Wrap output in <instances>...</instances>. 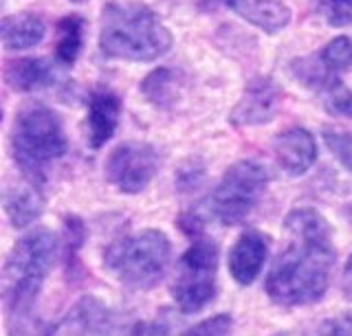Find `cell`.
<instances>
[{"mask_svg": "<svg viewBox=\"0 0 352 336\" xmlns=\"http://www.w3.org/2000/svg\"><path fill=\"white\" fill-rule=\"evenodd\" d=\"M286 242L264 281L280 308L311 306L326 297L337 262L333 229L317 209L300 207L286 215Z\"/></svg>", "mask_w": 352, "mask_h": 336, "instance_id": "cell-1", "label": "cell"}, {"mask_svg": "<svg viewBox=\"0 0 352 336\" xmlns=\"http://www.w3.org/2000/svg\"><path fill=\"white\" fill-rule=\"evenodd\" d=\"M60 251V240L51 229L22 235L7 255L0 277L7 336H51L55 323L40 312V295Z\"/></svg>", "mask_w": 352, "mask_h": 336, "instance_id": "cell-2", "label": "cell"}, {"mask_svg": "<svg viewBox=\"0 0 352 336\" xmlns=\"http://www.w3.org/2000/svg\"><path fill=\"white\" fill-rule=\"evenodd\" d=\"M172 34L146 3L113 0L99 20V51L108 60L154 62L172 49Z\"/></svg>", "mask_w": 352, "mask_h": 336, "instance_id": "cell-3", "label": "cell"}, {"mask_svg": "<svg viewBox=\"0 0 352 336\" xmlns=\"http://www.w3.org/2000/svg\"><path fill=\"white\" fill-rule=\"evenodd\" d=\"M69 149L64 123L53 108L29 104L16 115L11 128V154L29 182L40 185L47 169Z\"/></svg>", "mask_w": 352, "mask_h": 336, "instance_id": "cell-4", "label": "cell"}, {"mask_svg": "<svg viewBox=\"0 0 352 336\" xmlns=\"http://www.w3.org/2000/svg\"><path fill=\"white\" fill-rule=\"evenodd\" d=\"M172 257L170 237L159 229L124 235L104 251V268L121 286L150 290L168 273Z\"/></svg>", "mask_w": 352, "mask_h": 336, "instance_id": "cell-5", "label": "cell"}, {"mask_svg": "<svg viewBox=\"0 0 352 336\" xmlns=\"http://www.w3.org/2000/svg\"><path fill=\"white\" fill-rule=\"evenodd\" d=\"M269 171L258 160L234 163L205 200L207 218L223 226L242 224L258 207L269 185Z\"/></svg>", "mask_w": 352, "mask_h": 336, "instance_id": "cell-6", "label": "cell"}, {"mask_svg": "<svg viewBox=\"0 0 352 336\" xmlns=\"http://www.w3.org/2000/svg\"><path fill=\"white\" fill-rule=\"evenodd\" d=\"M218 290V244L214 240H194L183 253L172 281V299L185 314L207 308Z\"/></svg>", "mask_w": 352, "mask_h": 336, "instance_id": "cell-7", "label": "cell"}, {"mask_svg": "<svg viewBox=\"0 0 352 336\" xmlns=\"http://www.w3.org/2000/svg\"><path fill=\"white\" fill-rule=\"evenodd\" d=\"M159 149L146 141H126L106 158V178L121 193H141L159 174Z\"/></svg>", "mask_w": 352, "mask_h": 336, "instance_id": "cell-8", "label": "cell"}, {"mask_svg": "<svg viewBox=\"0 0 352 336\" xmlns=\"http://www.w3.org/2000/svg\"><path fill=\"white\" fill-rule=\"evenodd\" d=\"M117 330V314L95 295H86L55 323L51 336H113Z\"/></svg>", "mask_w": 352, "mask_h": 336, "instance_id": "cell-9", "label": "cell"}, {"mask_svg": "<svg viewBox=\"0 0 352 336\" xmlns=\"http://www.w3.org/2000/svg\"><path fill=\"white\" fill-rule=\"evenodd\" d=\"M269 235L260 231H247L234 242L227 257V268L231 279L240 286H251L264 268V262L269 257Z\"/></svg>", "mask_w": 352, "mask_h": 336, "instance_id": "cell-10", "label": "cell"}, {"mask_svg": "<svg viewBox=\"0 0 352 336\" xmlns=\"http://www.w3.org/2000/svg\"><path fill=\"white\" fill-rule=\"evenodd\" d=\"M278 167L289 176H302L317 160V141L306 128H289L273 141Z\"/></svg>", "mask_w": 352, "mask_h": 336, "instance_id": "cell-11", "label": "cell"}, {"mask_svg": "<svg viewBox=\"0 0 352 336\" xmlns=\"http://www.w3.org/2000/svg\"><path fill=\"white\" fill-rule=\"evenodd\" d=\"M121 119V99L115 91L110 88H97L88 97V115H86V128H88V143L93 149L104 147L113 134L117 132Z\"/></svg>", "mask_w": 352, "mask_h": 336, "instance_id": "cell-12", "label": "cell"}, {"mask_svg": "<svg viewBox=\"0 0 352 336\" xmlns=\"http://www.w3.org/2000/svg\"><path fill=\"white\" fill-rule=\"evenodd\" d=\"M236 16L264 34H280L291 23V7L282 0H220Z\"/></svg>", "mask_w": 352, "mask_h": 336, "instance_id": "cell-13", "label": "cell"}, {"mask_svg": "<svg viewBox=\"0 0 352 336\" xmlns=\"http://www.w3.org/2000/svg\"><path fill=\"white\" fill-rule=\"evenodd\" d=\"M53 62L44 58H22L16 62H9L5 71L7 84L16 93L47 91L51 86H55V80H58V71H55Z\"/></svg>", "mask_w": 352, "mask_h": 336, "instance_id": "cell-14", "label": "cell"}, {"mask_svg": "<svg viewBox=\"0 0 352 336\" xmlns=\"http://www.w3.org/2000/svg\"><path fill=\"white\" fill-rule=\"evenodd\" d=\"M280 101L278 88L269 80H260L256 84L249 86V91L245 95V99L238 104L234 110V121L238 125H260L267 123L273 119L275 108Z\"/></svg>", "mask_w": 352, "mask_h": 336, "instance_id": "cell-15", "label": "cell"}, {"mask_svg": "<svg viewBox=\"0 0 352 336\" xmlns=\"http://www.w3.org/2000/svg\"><path fill=\"white\" fill-rule=\"evenodd\" d=\"M0 36L7 51H27L38 47L47 36V25L36 14H14L5 16L0 25Z\"/></svg>", "mask_w": 352, "mask_h": 336, "instance_id": "cell-16", "label": "cell"}, {"mask_svg": "<svg viewBox=\"0 0 352 336\" xmlns=\"http://www.w3.org/2000/svg\"><path fill=\"white\" fill-rule=\"evenodd\" d=\"M5 209L16 229H25V226L33 224L44 211V198L40 193V187L33 185V182L9 187L5 193Z\"/></svg>", "mask_w": 352, "mask_h": 336, "instance_id": "cell-17", "label": "cell"}, {"mask_svg": "<svg viewBox=\"0 0 352 336\" xmlns=\"http://www.w3.org/2000/svg\"><path fill=\"white\" fill-rule=\"evenodd\" d=\"M84 20L80 16H66L58 23L55 31V64L73 67L84 47Z\"/></svg>", "mask_w": 352, "mask_h": 336, "instance_id": "cell-18", "label": "cell"}, {"mask_svg": "<svg viewBox=\"0 0 352 336\" xmlns=\"http://www.w3.org/2000/svg\"><path fill=\"white\" fill-rule=\"evenodd\" d=\"M143 95L148 97L152 104L157 106H170L176 101V97L181 95V80L179 73L170 69H159L150 73L141 84Z\"/></svg>", "mask_w": 352, "mask_h": 336, "instance_id": "cell-19", "label": "cell"}, {"mask_svg": "<svg viewBox=\"0 0 352 336\" xmlns=\"http://www.w3.org/2000/svg\"><path fill=\"white\" fill-rule=\"evenodd\" d=\"M319 62L333 73V75H344L352 69V38L348 36H337L330 40L328 45L319 51Z\"/></svg>", "mask_w": 352, "mask_h": 336, "instance_id": "cell-20", "label": "cell"}, {"mask_svg": "<svg viewBox=\"0 0 352 336\" xmlns=\"http://www.w3.org/2000/svg\"><path fill=\"white\" fill-rule=\"evenodd\" d=\"M324 143L330 149V154L339 160V165H344L348 171H352V132L326 128L324 130Z\"/></svg>", "mask_w": 352, "mask_h": 336, "instance_id": "cell-21", "label": "cell"}, {"mask_svg": "<svg viewBox=\"0 0 352 336\" xmlns=\"http://www.w3.org/2000/svg\"><path fill=\"white\" fill-rule=\"evenodd\" d=\"M231 325H234V319L229 314H216L187 328L181 336H229Z\"/></svg>", "mask_w": 352, "mask_h": 336, "instance_id": "cell-22", "label": "cell"}, {"mask_svg": "<svg viewBox=\"0 0 352 336\" xmlns=\"http://www.w3.org/2000/svg\"><path fill=\"white\" fill-rule=\"evenodd\" d=\"M324 16L333 27L352 25V0H324Z\"/></svg>", "mask_w": 352, "mask_h": 336, "instance_id": "cell-23", "label": "cell"}, {"mask_svg": "<svg viewBox=\"0 0 352 336\" xmlns=\"http://www.w3.org/2000/svg\"><path fill=\"white\" fill-rule=\"evenodd\" d=\"M326 108H328V112H333V115H341V117L352 119V93L339 86L337 91L328 93Z\"/></svg>", "mask_w": 352, "mask_h": 336, "instance_id": "cell-24", "label": "cell"}, {"mask_svg": "<svg viewBox=\"0 0 352 336\" xmlns=\"http://www.w3.org/2000/svg\"><path fill=\"white\" fill-rule=\"evenodd\" d=\"M322 336H352V310L339 314L324 325Z\"/></svg>", "mask_w": 352, "mask_h": 336, "instance_id": "cell-25", "label": "cell"}, {"mask_svg": "<svg viewBox=\"0 0 352 336\" xmlns=\"http://www.w3.org/2000/svg\"><path fill=\"white\" fill-rule=\"evenodd\" d=\"M170 325L163 321H152V323H139L132 336H168Z\"/></svg>", "mask_w": 352, "mask_h": 336, "instance_id": "cell-26", "label": "cell"}, {"mask_svg": "<svg viewBox=\"0 0 352 336\" xmlns=\"http://www.w3.org/2000/svg\"><path fill=\"white\" fill-rule=\"evenodd\" d=\"M341 290H344L346 299L352 301V255L348 257L346 268H344V277H341Z\"/></svg>", "mask_w": 352, "mask_h": 336, "instance_id": "cell-27", "label": "cell"}, {"mask_svg": "<svg viewBox=\"0 0 352 336\" xmlns=\"http://www.w3.org/2000/svg\"><path fill=\"white\" fill-rule=\"evenodd\" d=\"M348 220H350V224H352V204H350V209H348Z\"/></svg>", "mask_w": 352, "mask_h": 336, "instance_id": "cell-28", "label": "cell"}, {"mask_svg": "<svg viewBox=\"0 0 352 336\" xmlns=\"http://www.w3.org/2000/svg\"><path fill=\"white\" fill-rule=\"evenodd\" d=\"M71 3H75V5H82V3H86V0H71Z\"/></svg>", "mask_w": 352, "mask_h": 336, "instance_id": "cell-29", "label": "cell"}]
</instances>
